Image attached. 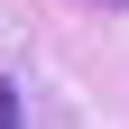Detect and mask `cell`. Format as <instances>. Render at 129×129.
Here are the masks:
<instances>
[{
  "label": "cell",
  "mask_w": 129,
  "mask_h": 129,
  "mask_svg": "<svg viewBox=\"0 0 129 129\" xmlns=\"http://www.w3.org/2000/svg\"><path fill=\"white\" fill-rule=\"evenodd\" d=\"M0 129H19V92H9V83H0Z\"/></svg>",
  "instance_id": "obj_1"
}]
</instances>
